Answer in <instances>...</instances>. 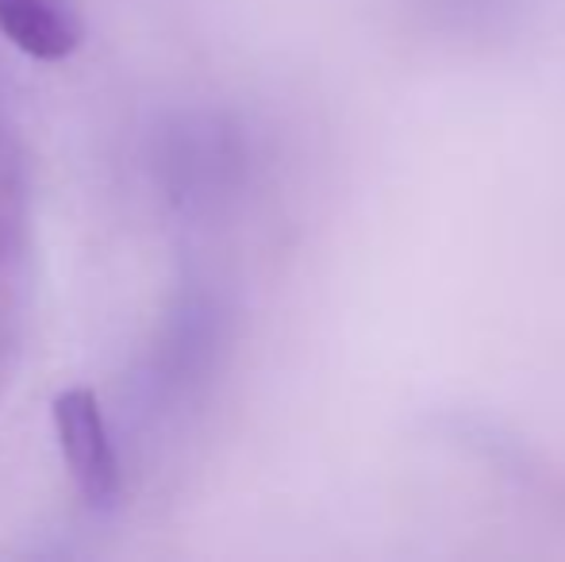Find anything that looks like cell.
<instances>
[{"label":"cell","instance_id":"obj_1","mask_svg":"<svg viewBox=\"0 0 565 562\" xmlns=\"http://www.w3.org/2000/svg\"><path fill=\"white\" fill-rule=\"evenodd\" d=\"M424 424L435 439L481 463L492 478H500L520 497L565 512V470L531 439L515 435L504 421L473 413V409H435Z\"/></svg>","mask_w":565,"mask_h":562},{"label":"cell","instance_id":"obj_2","mask_svg":"<svg viewBox=\"0 0 565 562\" xmlns=\"http://www.w3.org/2000/svg\"><path fill=\"white\" fill-rule=\"evenodd\" d=\"M51 416L54 435H58V450L66 458V470L74 478L82 501L97 512L116 509L124 474H119L116 443L108 435L97 393L85 390V385L62 390L51 405Z\"/></svg>","mask_w":565,"mask_h":562},{"label":"cell","instance_id":"obj_3","mask_svg":"<svg viewBox=\"0 0 565 562\" xmlns=\"http://www.w3.org/2000/svg\"><path fill=\"white\" fill-rule=\"evenodd\" d=\"M419 35L454 46H504L535 23L539 0H404Z\"/></svg>","mask_w":565,"mask_h":562},{"label":"cell","instance_id":"obj_4","mask_svg":"<svg viewBox=\"0 0 565 562\" xmlns=\"http://www.w3.org/2000/svg\"><path fill=\"white\" fill-rule=\"evenodd\" d=\"M0 35L35 62H66L82 46L77 0H0Z\"/></svg>","mask_w":565,"mask_h":562}]
</instances>
